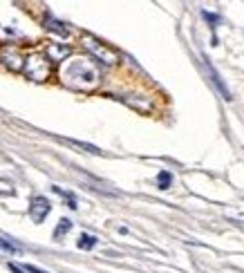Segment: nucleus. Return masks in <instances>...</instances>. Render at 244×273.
<instances>
[{"mask_svg":"<svg viewBox=\"0 0 244 273\" xmlns=\"http://www.w3.org/2000/svg\"><path fill=\"white\" fill-rule=\"evenodd\" d=\"M61 81L79 92H92L101 81V72L92 58H72L61 67Z\"/></svg>","mask_w":244,"mask_h":273,"instance_id":"1","label":"nucleus"},{"mask_svg":"<svg viewBox=\"0 0 244 273\" xmlns=\"http://www.w3.org/2000/svg\"><path fill=\"white\" fill-rule=\"evenodd\" d=\"M23 72H25V76L31 79V81H45L47 76L52 74V63L47 61V56L34 54V56H29V58H25Z\"/></svg>","mask_w":244,"mask_h":273,"instance_id":"2","label":"nucleus"},{"mask_svg":"<svg viewBox=\"0 0 244 273\" xmlns=\"http://www.w3.org/2000/svg\"><path fill=\"white\" fill-rule=\"evenodd\" d=\"M83 45H85V50H90L92 61H101V63L112 65V63H117V58H119V54L112 50V47H108L106 43L97 41V38H92V36H83Z\"/></svg>","mask_w":244,"mask_h":273,"instance_id":"3","label":"nucleus"},{"mask_svg":"<svg viewBox=\"0 0 244 273\" xmlns=\"http://www.w3.org/2000/svg\"><path fill=\"white\" fill-rule=\"evenodd\" d=\"M204 70H206V74H209L211 83H213V85L217 87V92H219V94H222L224 99H226V101H231V99H233V96H231L229 87L224 85V81H222V79H219V74H217V72H215V67L211 65V61H209V58H204Z\"/></svg>","mask_w":244,"mask_h":273,"instance_id":"4","label":"nucleus"},{"mask_svg":"<svg viewBox=\"0 0 244 273\" xmlns=\"http://www.w3.org/2000/svg\"><path fill=\"white\" fill-rule=\"evenodd\" d=\"M50 202L45 197H34L31 199V206H29V215L34 222H43L47 218V213H50Z\"/></svg>","mask_w":244,"mask_h":273,"instance_id":"5","label":"nucleus"},{"mask_svg":"<svg viewBox=\"0 0 244 273\" xmlns=\"http://www.w3.org/2000/svg\"><path fill=\"white\" fill-rule=\"evenodd\" d=\"M45 56L50 63H63L70 56V47L65 45H58V43H52L50 47L45 50Z\"/></svg>","mask_w":244,"mask_h":273,"instance_id":"6","label":"nucleus"},{"mask_svg":"<svg viewBox=\"0 0 244 273\" xmlns=\"http://www.w3.org/2000/svg\"><path fill=\"white\" fill-rule=\"evenodd\" d=\"M65 143H70V146H77V148H83L85 152H92V155H101V150H99L97 146H90V143L77 141V139H65Z\"/></svg>","mask_w":244,"mask_h":273,"instance_id":"7","label":"nucleus"},{"mask_svg":"<svg viewBox=\"0 0 244 273\" xmlns=\"http://www.w3.org/2000/svg\"><path fill=\"white\" fill-rule=\"evenodd\" d=\"M157 182H159V188L166 191V188H170V184H173V175H170L168 170H162L159 172V177H157Z\"/></svg>","mask_w":244,"mask_h":273,"instance_id":"8","label":"nucleus"},{"mask_svg":"<svg viewBox=\"0 0 244 273\" xmlns=\"http://www.w3.org/2000/svg\"><path fill=\"white\" fill-rule=\"evenodd\" d=\"M94 244H97V238H94V235H87V233H83L81 238H79V246H81V248H92Z\"/></svg>","mask_w":244,"mask_h":273,"instance_id":"9","label":"nucleus"},{"mask_svg":"<svg viewBox=\"0 0 244 273\" xmlns=\"http://www.w3.org/2000/svg\"><path fill=\"white\" fill-rule=\"evenodd\" d=\"M70 228H72V222H70V219H61V224H58V226H56V231H54V238L58 240L61 235H65Z\"/></svg>","mask_w":244,"mask_h":273,"instance_id":"10","label":"nucleus"},{"mask_svg":"<svg viewBox=\"0 0 244 273\" xmlns=\"http://www.w3.org/2000/svg\"><path fill=\"white\" fill-rule=\"evenodd\" d=\"M45 23H50L47 27H50V29H54V31H58L61 36H65V34H67V29H65V27H61V23H58V21H54V18H50V16L45 18Z\"/></svg>","mask_w":244,"mask_h":273,"instance_id":"11","label":"nucleus"},{"mask_svg":"<svg viewBox=\"0 0 244 273\" xmlns=\"http://www.w3.org/2000/svg\"><path fill=\"white\" fill-rule=\"evenodd\" d=\"M0 248H5V251H9V253L18 251V246H14V244H9V242H2V240H0Z\"/></svg>","mask_w":244,"mask_h":273,"instance_id":"12","label":"nucleus"},{"mask_svg":"<svg viewBox=\"0 0 244 273\" xmlns=\"http://www.w3.org/2000/svg\"><path fill=\"white\" fill-rule=\"evenodd\" d=\"M25 271H29V273H47V271H41V269L31 267V264H27V267H25Z\"/></svg>","mask_w":244,"mask_h":273,"instance_id":"13","label":"nucleus"},{"mask_svg":"<svg viewBox=\"0 0 244 273\" xmlns=\"http://www.w3.org/2000/svg\"><path fill=\"white\" fill-rule=\"evenodd\" d=\"M9 269H11V271H14V273H23V269H18V267H16V264H9Z\"/></svg>","mask_w":244,"mask_h":273,"instance_id":"14","label":"nucleus"}]
</instances>
